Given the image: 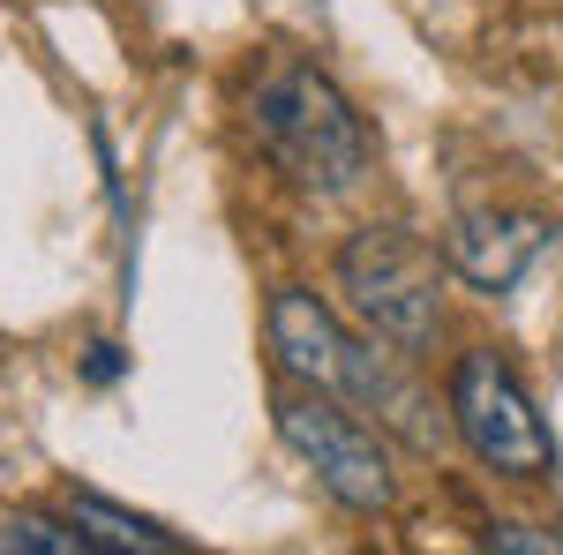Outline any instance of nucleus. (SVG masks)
I'll return each instance as SVG.
<instances>
[{
  "label": "nucleus",
  "mask_w": 563,
  "mask_h": 555,
  "mask_svg": "<svg viewBox=\"0 0 563 555\" xmlns=\"http://www.w3.org/2000/svg\"><path fill=\"white\" fill-rule=\"evenodd\" d=\"M249 121H256V143L271 151V166L286 173L308 196H353L361 173H368V129L353 113V98L323 68H271L249 98Z\"/></svg>",
  "instance_id": "nucleus-1"
},
{
  "label": "nucleus",
  "mask_w": 563,
  "mask_h": 555,
  "mask_svg": "<svg viewBox=\"0 0 563 555\" xmlns=\"http://www.w3.org/2000/svg\"><path fill=\"white\" fill-rule=\"evenodd\" d=\"M339 286L361 308V323L398 353H421L435 345L443 323V263L421 233L406 225H361L346 248H339Z\"/></svg>",
  "instance_id": "nucleus-2"
},
{
  "label": "nucleus",
  "mask_w": 563,
  "mask_h": 555,
  "mask_svg": "<svg viewBox=\"0 0 563 555\" xmlns=\"http://www.w3.org/2000/svg\"><path fill=\"white\" fill-rule=\"evenodd\" d=\"M451 428L496 480H549L556 473V435L541 421V406L526 398V384L496 360V353H459L451 368Z\"/></svg>",
  "instance_id": "nucleus-3"
},
{
  "label": "nucleus",
  "mask_w": 563,
  "mask_h": 555,
  "mask_svg": "<svg viewBox=\"0 0 563 555\" xmlns=\"http://www.w3.org/2000/svg\"><path fill=\"white\" fill-rule=\"evenodd\" d=\"M278 435H286V451H294V458H301V466L316 473V480H323L346 511L376 518V511H390V503H398L390 451L361 421H353L331 390H316V384L286 390V398H278Z\"/></svg>",
  "instance_id": "nucleus-4"
},
{
  "label": "nucleus",
  "mask_w": 563,
  "mask_h": 555,
  "mask_svg": "<svg viewBox=\"0 0 563 555\" xmlns=\"http://www.w3.org/2000/svg\"><path fill=\"white\" fill-rule=\"evenodd\" d=\"M541 248H549V218H533V211H466L451 225V241H443L451 270L474 293H511Z\"/></svg>",
  "instance_id": "nucleus-5"
},
{
  "label": "nucleus",
  "mask_w": 563,
  "mask_h": 555,
  "mask_svg": "<svg viewBox=\"0 0 563 555\" xmlns=\"http://www.w3.org/2000/svg\"><path fill=\"white\" fill-rule=\"evenodd\" d=\"M263 331H271V353H278L286 376H301V384H316V390H346L353 338L339 331V315L308 293V286H278Z\"/></svg>",
  "instance_id": "nucleus-6"
},
{
  "label": "nucleus",
  "mask_w": 563,
  "mask_h": 555,
  "mask_svg": "<svg viewBox=\"0 0 563 555\" xmlns=\"http://www.w3.org/2000/svg\"><path fill=\"white\" fill-rule=\"evenodd\" d=\"M68 518H76V533H84L98 555H180V541L158 525V518L121 511V503H113V496H98V488H84V496L68 503Z\"/></svg>",
  "instance_id": "nucleus-7"
},
{
  "label": "nucleus",
  "mask_w": 563,
  "mask_h": 555,
  "mask_svg": "<svg viewBox=\"0 0 563 555\" xmlns=\"http://www.w3.org/2000/svg\"><path fill=\"white\" fill-rule=\"evenodd\" d=\"M0 555H98V548L76 533V518L60 525L45 511H15V518H0Z\"/></svg>",
  "instance_id": "nucleus-8"
},
{
  "label": "nucleus",
  "mask_w": 563,
  "mask_h": 555,
  "mask_svg": "<svg viewBox=\"0 0 563 555\" xmlns=\"http://www.w3.org/2000/svg\"><path fill=\"white\" fill-rule=\"evenodd\" d=\"M488 555H563V533H549V525H488Z\"/></svg>",
  "instance_id": "nucleus-9"
},
{
  "label": "nucleus",
  "mask_w": 563,
  "mask_h": 555,
  "mask_svg": "<svg viewBox=\"0 0 563 555\" xmlns=\"http://www.w3.org/2000/svg\"><path fill=\"white\" fill-rule=\"evenodd\" d=\"M84 376H90V384H113V376H121V345H90Z\"/></svg>",
  "instance_id": "nucleus-10"
}]
</instances>
